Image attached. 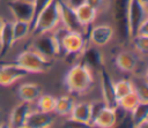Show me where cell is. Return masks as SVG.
Segmentation results:
<instances>
[{
  "label": "cell",
  "instance_id": "obj_2",
  "mask_svg": "<svg viewBox=\"0 0 148 128\" xmlns=\"http://www.w3.org/2000/svg\"><path fill=\"white\" fill-rule=\"evenodd\" d=\"M53 31L56 32L59 39L60 55L64 57L82 55L84 48L88 45L86 33L74 30H67L62 25H59Z\"/></svg>",
  "mask_w": 148,
  "mask_h": 128
},
{
  "label": "cell",
  "instance_id": "obj_4",
  "mask_svg": "<svg viewBox=\"0 0 148 128\" xmlns=\"http://www.w3.org/2000/svg\"><path fill=\"white\" fill-rule=\"evenodd\" d=\"M14 62L27 70L29 74H45L52 68L53 61L45 58L32 47H28L18 52Z\"/></svg>",
  "mask_w": 148,
  "mask_h": 128
},
{
  "label": "cell",
  "instance_id": "obj_10",
  "mask_svg": "<svg viewBox=\"0 0 148 128\" xmlns=\"http://www.w3.org/2000/svg\"><path fill=\"white\" fill-rule=\"evenodd\" d=\"M29 73L20 67L17 63L7 62L0 63V86L8 88L14 85L16 82L21 81L22 78L27 77Z\"/></svg>",
  "mask_w": 148,
  "mask_h": 128
},
{
  "label": "cell",
  "instance_id": "obj_18",
  "mask_svg": "<svg viewBox=\"0 0 148 128\" xmlns=\"http://www.w3.org/2000/svg\"><path fill=\"white\" fill-rule=\"evenodd\" d=\"M74 10H75V15L77 17L79 23L88 31V28L96 21L97 18V10L92 7H90L89 5L81 2L74 6Z\"/></svg>",
  "mask_w": 148,
  "mask_h": 128
},
{
  "label": "cell",
  "instance_id": "obj_21",
  "mask_svg": "<svg viewBox=\"0 0 148 128\" xmlns=\"http://www.w3.org/2000/svg\"><path fill=\"white\" fill-rule=\"evenodd\" d=\"M127 1L128 0H114L112 5L113 20L117 24V28L124 30L127 37V27H126V10H127Z\"/></svg>",
  "mask_w": 148,
  "mask_h": 128
},
{
  "label": "cell",
  "instance_id": "obj_23",
  "mask_svg": "<svg viewBox=\"0 0 148 128\" xmlns=\"http://www.w3.org/2000/svg\"><path fill=\"white\" fill-rule=\"evenodd\" d=\"M12 29L15 44L21 43L22 40L30 37L31 31V23L29 21H21V20H12Z\"/></svg>",
  "mask_w": 148,
  "mask_h": 128
},
{
  "label": "cell",
  "instance_id": "obj_29",
  "mask_svg": "<svg viewBox=\"0 0 148 128\" xmlns=\"http://www.w3.org/2000/svg\"><path fill=\"white\" fill-rule=\"evenodd\" d=\"M83 2L89 5L90 7L95 8L97 10V13L104 12L110 7V3L108 2V0H83Z\"/></svg>",
  "mask_w": 148,
  "mask_h": 128
},
{
  "label": "cell",
  "instance_id": "obj_16",
  "mask_svg": "<svg viewBox=\"0 0 148 128\" xmlns=\"http://www.w3.org/2000/svg\"><path fill=\"white\" fill-rule=\"evenodd\" d=\"M43 89L39 83L36 82H23L16 89V97L20 101L34 104L35 100L40 96Z\"/></svg>",
  "mask_w": 148,
  "mask_h": 128
},
{
  "label": "cell",
  "instance_id": "obj_13",
  "mask_svg": "<svg viewBox=\"0 0 148 128\" xmlns=\"http://www.w3.org/2000/svg\"><path fill=\"white\" fill-rule=\"evenodd\" d=\"M56 114L54 113H46L32 108L28 114L24 128H49L56 123Z\"/></svg>",
  "mask_w": 148,
  "mask_h": 128
},
{
  "label": "cell",
  "instance_id": "obj_17",
  "mask_svg": "<svg viewBox=\"0 0 148 128\" xmlns=\"http://www.w3.org/2000/svg\"><path fill=\"white\" fill-rule=\"evenodd\" d=\"M99 80H101L102 101L105 105L117 107V99L113 93V81L111 80L109 73L104 68L99 70Z\"/></svg>",
  "mask_w": 148,
  "mask_h": 128
},
{
  "label": "cell",
  "instance_id": "obj_12",
  "mask_svg": "<svg viewBox=\"0 0 148 128\" xmlns=\"http://www.w3.org/2000/svg\"><path fill=\"white\" fill-rule=\"evenodd\" d=\"M94 101L89 100H81L75 101L73 108L71 111L69 118L77 121L84 127H91V119L94 115Z\"/></svg>",
  "mask_w": 148,
  "mask_h": 128
},
{
  "label": "cell",
  "instance_id": "obj_32",
  "mask_svg": "<svg viewBox=\"0 0 148 128\" xmlns=\"http://www.w3.org/2000/svg\"><path fill=\"white\" fill-rule=\"evenodd\" d=\"M3 21H5V18L2 16H0V31H1V28H2V24H3Z\"/></svg>",
  "mask_w": 148,
  "mask_h": 128
},
{
  "label": "cell",
  "instance_id": "obj_35",
  "mask_svg": "<svg viewBox=\"0 0 148 128\" xmlns=\"http://www.w3.org/2000/svg\"><path fill=\"white\" fill-rule=\"evenodd\" d=\"M64 1H67V2H69V1H71V0H64Z\"/></svg>",
  "mask_w": 148,
  "mask_h": 128
},
{
  "label": "cell",
  "instance_id": "obj_9",
  "mask_svg": "<svg viewBox=\"0 0 148 128\" xmlns=\"http://www.w3.org/2000/svg\"><path fill=\"white\" fill-rule=\"evenodd\" d=\"M141 58L134 50H123L116 54L113 63L116 68L125 74H134L140 67Z\"/></svg>",
  "mask_w": 148,
  "mask_h": 128
},
{
  "label": "cell",
  "instance_id": "obj_22",
  "mask_svg": "<svg viewBox=\"0 0 148 128\" xmlns=\"http://www.w3.org/2000/svg\"><path fill=\"white\" fill-rule=\"evenodd\" d=\"M74 103H75V100H74L72 95H69V93L61 95V96L57 97V99H56V105H54L53 113L58 116L67 118L71 114V111L73 108Z\"/></svg>",
  "mask_w": 148,
  "mask_h": 128
},
{
  "label": "cell",
  "instance_id": "obj_3",
  "mask_svg": "<svg viewBox=\"0 0 148 128\" xmlns=\"http://www.w3.org/2000/svg\"><path fill=\"white\" fill-rule=\"evenodd\" d=\"M60 25V10H59V1L53 0L50 5H47L35 18L31 24L30 37H36L42 33L51 32Z\"/></svg>",
  "mask_w": 148,
  "mask_h": 128
},
{
  "label": "cell",
  "instance_id": "obj_11",
  "mask_svg": "<svg viewBox=\"0 0 148 128\" xmlns=\"http://www.w3.org/2000/svg\"><path fill=\"white\" fill-rule=\"evenodd\" d=\"M58 1H59V10H60V25H62L67 30L80 31L87 35V30L77 21L74 6L64 0H58Z\"/></svg>",
  "mask_w": 148,
  "mask_h": 128
},
{
  "label": "cell",
  "instance_id": "obj_19",
  "mask_svg": "<svg viewBox=\"0 0 148 128\" xmlns=\"http://www.w3.org/2000/svg\"><path fill=\"white\" fill-rule=\"evenodd\" d=\"M14 45L15 42L12 29V20H5L0 31V59L5 58Z\"/></svg>",
  "mask_w": 148,
  "mask_h": 128
},
{
  "label": "cell",
  "instance_id": "obj_7",
  "mask_svg": "<svg viewBox=\"0 0 148 128\" xmlns=\"http://www.w3.org/2000/svg\"><path fill=\"white\" fill-rule=\"evenodd\" d=\"M87 43L88 45L102 48L109 45L116 35V28L109 23H99L90 27L87 31Z\"/></svg>",
  "mask_w": 148,
  "mask_h": 128
},
{
  "label": "cell",
  "instance_id": "obj_6",
  "mask_svg": "<svg viewBox=\"0 0 148 128\" xmlns=\"http://www.w3.org/2000/svg\"><path fill=\"white\" fill-rule=\"evenodd\" d=\"M146 18H148V6L139 0H128L126 10V27L128 39L134 36L138 27Z\"/></svg>",
  "mask_w": 148,
  "mask_h": 128
},
{
  "label": "cell",
  "instance_id": "obj_14",
  "mask_svg": "<svg viewBox=\"0 0 148 128\" xmlns=\"http://www.w3.org/2000/svg\"><path fill=\"white\" fill-rule=\"evenodd\" d=\"M7 7L13 16V20L29 21L31 23L34 17V3L24 0H10Z\"/></svg>",
  "mask_w": 148,
  "mask_h": 128
},
{
  "label": "cell",
  "instance_id": "obj_27",
  "mask_svg": "<svg viewBox=\"0 0 148 128\" xmlns=\"http://www.w3.org/2000/svg\"><path fill=\"white\" fill-rule=\"evenodd\" d=\"M133 50L141 57L146 58L148 53V36L147 35H134L130 38Z\"/></svg>",
  "mask_w": 148,
  "mask_h": 128
},
{
  "label": "cell",
  "instance_id": "obj_31",
  "mask_svg": "<svg viewBox=\"0 0 148 128\" xmlns=\"http://www.w3.org/2000/svg\"><path fill=\"white\" fill-rule=\"evenodd\" d=\"M134 35H147L148 36V18H146L141 24L138 27Z\"/></svg>",
  "mask_w": 148,
  "mask_h": 128
},
{
  "label": "cell",
  "instance_id": "obj_33",
  "mask_svg": "<svg viewBox=\"0 0 148 128\" xmlns=\"http://www.w3.org/2000/svg\"><path fill=\"white\" fill-rule=\"evenodd\" d=\"M139 1H141L142 3H145V5H147V6H148V0H139Z\"/></svg>",
  "mask_w": 148,
  "mask_h": 128
},
{
  "label": "cell",
  "instance_id": "obj_1",
  "mask_svg": "<svg viewBox=\"0 0 148 128\" xmlns=\"http://www.w3.org/2000/svg\"><path fill=\"white\" fill-rule=\"evenodd\" d=\"M95 85V73L83 59L76 61L64 76V86L67 93L76 97L89 93Z\"/></svg>",
  "mask_w": 148,
  "mask_h": 128
},
{
  "label": "cell",
  "instance_id": "obj_25",
  "mask_svg": "<svg viewBox=\"0 0 148 128\" xmlns=\"http://www.w3.org/2000/svg\"><path fill=\"white\" fill-rule=\"evenodd\" d=\"M134 91V82L127 78H120L113 82V93L116 99H119Z\"/></svg>",
  "mask_w": 148,
  "mask_h": 128
},
{
  "label": "cell",
  "instance_id": "obj_34",
  "mask_svg": "<svg viewBox=\"0 0 148 128\" xmlns=\"http://www.w3.org/2000/svg\"><path fill=\"white\" fill-rule=\"evenodd\" d=\"M24 1H29V2H34V0H24Z\"/></svg>",
  "mask_w": 148,
  "mask_h": 128
},
{
  "label": "cell",
  "instance_id": "obj_30",
  "mask_svg": "<svg viewBox=\"0 0 148 128\" xmlns=\"http://www.w3.org/2000/svg\"><path fill=\"white\" fill-rule=\"evenodd\" d=\"M53 0H34V17H32V21H31V24L32 22L35 21V18L37 17V15L47 6L52 2Z\"/></svg>",
  "mask_w": 148,
  "mask_h": 128
},
{
  "label": "cell",
  "instance_id": "obj_5",
  "mask_svg": "<svg viewBox=\"0 0 148 128\" xmlns=\"http://www.w3.org/2000/svg\"><path fill=\"white\" fill-rule=\"evenodd\" d=\"M30 47L39 52L47 59L53 60L57 57H60V45L59 39L54 31L38 35L31 38Z\"/></svg>",
  "mask_w": 148,
  "mask_h": 128
},
{
  "label": "cell",
  "instance_id": "obj_15",
  "mask_svg": "<svg viewBox=\"0 0 148 128\" xmlns=\"http://www.w3.org/2000/svg\"><path fill=\"white\" fill-rule=\"evenodd\" d=\"M31 110H32V104L30 103L20 101L18 104H16L9 113L8 126L13 128H24L25 119Z\"/></svg>",
  "mask_w": 148,
  "mask_h": 128
},
{
  "label": "cell",
  "instance_id": "obj_28",
  "mask_svg": "<svg viewBox=\"0 0 148 128\" xmlns=\"http://www.w3.org/2000/svg\"><path fill=\"white\" fill-rule=\"evenodd\" d=\"M134 92L136 93L138 98L142 103H148V88H147V80L143 76L142 80L139 78V83L134 82Z\"/></svg>",
  "mask_w": 148,
  "mask_h": 128
},
{
  "label": "cell",
  "instance_id": "obj_26",
  "mask_svg": "<svg viewBox=\"0 0 148 128\" xmlns=\"http://www.w3.org/2000/svg\"><path fill=\"white\" fill-rule=\"evenodd\" d=\"M139 103H140V100H139L136 93L133 91V92H131V93L117 99V108L123 111L124 113L128 114Z\"/></svg>",
  "mask_w": 148,
  "mask_h": 128
},
{
  "label": "cell",
  "instance_id": "obj_8",
  "mask_svg": "<svg viewBox=\"0 0 148 128\" xmlns=\"http://www.w3.org/2000/svg\"><path fill=\"white\" fill-rule=\"evenodd\" d=\"M94 115L91 119V127L98 128H112L118 122V108L114 106L105 105L101 101L99 106L96 107V103L94 101Z\"/></svg>",
  "mask_w": 148,
  "mask_h": 128
},
{
  "label": "cell",
  "instance_id": "obj_20",
  "mask_svg": "<svg viewBox=\"0 0 148 128\" xmlns=\"http://www.w3.org/2000/svg\"><path fill=\"white\" fill-rule=\"evenodd\" d=\"M130 121L132 122V127L142 128L148 126V103L140 101L130 113Z\"/></svg>",
  "mask_w": 148,
  "mask_h": 128
},
{
  "label": "cell",
  "instance_id": "obj_24",
  "mask_svg": "<svg viewBox=\"0 0 148 128\" xmlns=\"http://www.w3.org/2000/svg\"><path fill=\"white\" fill-rule=\"evenodd\" d=\"M56 99L57 97H54L51 93H40V96L35 100V108L42 112H46V113H53L54 110V105H56Z\"/></svg>",
  "mask_w": 148,
  "mask_h": 128
}]
</instances>
